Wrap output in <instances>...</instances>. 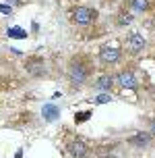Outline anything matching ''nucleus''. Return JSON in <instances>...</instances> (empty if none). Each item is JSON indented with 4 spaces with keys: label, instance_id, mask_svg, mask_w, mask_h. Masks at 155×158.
<instances>
[{
    "label": "nucleus",
    "instance_id": "nucleus-1",
    "mask_svg": "<svg viewBox=\"0 0 155 158\" xmlns=\"http://www.w3.org/2000/svg\"><path fill=\"white\" fill-rule=\"evenodd\" d=\"M68 79L75 87H81L87 83V79L91 75V64L87 63L85 56H72L68 63Z\"/></svg>",
    "mask_w": 155,
    "mask_h": 158
},
{
    "label": "nucleus",
    "instance_id": "nucleus-2",
    "mask_svg": "<svg viewBox=\"0 0 155 158\" xmlns=\"http://www.w3.org/2000/svg\"><path fill=\"white\" fill-rule=\"evenodd\" d=\"M97 17H99L97 8L85 6V4H77V6H72L68 10V19L75 25H91L97 21Z\"/></svg>",
    "mask_w": 155,
    "mask_h": 158
},
{
    "label": "nucleus",
    "instance_id": "nucleus-3",
    "mask_svg": "<svg viewBox=\"0 0 155 158\" xmlns=\"http://www.w3.org/2000/svg\"><path fill=\"white\" fill-rule=\"evenodd\" d=\"M122 56H124V52L116 42H106L99 48V63L101 64H118L122 60Z\"/></svg>",
    "mask_w": 155,
    "mask_h": 158
},
{
    "label": "nucleus",
    "instance_id": "nucleus-4",
    "mask_svg": "<svg viewBox=\"0 0 155 158\" xmlns=\"http://www.w3.org/2000/svg\"><path fill=\"white\" fill-rule=\"evenodd\" d=\"M124 46H126V52L132 56L141 54L143 50H145V46H147V40H145V35L139 31H130L128 35H126V42H124Z\"/></svg>",
    "mask_w": 155,
    "mask_h": 158
},
{
    "label": "nucleus",
    "instance_id": "nucleus-5",
    "mask_svg": "<svg viewBox=\"0 0 155 158\" xmlns=\"http://www.w3.org/2000/svg\"><path fill=\"white\" fill-rule=\"evenodd\" d=\"M66 152H68L72 158H89V143L83 139V137H72L66 142Z\"/></svg>",
    "mask_w": 155,
    "mask_h": 158
},
{
    "label": "nucleus",
    "instance_id": "nucleus-6",
    "mask_svg": "<svg viewBox=\"0 0 155 158\" xmlns=\"http://www.w3.org/2000/svg\"><path fill=\"white\" fill-rule=\"evenodd\" d=\"M114 81H116V83L122 87V89H137V87H139L137 75L132 73V69H122V71H120L116 77H114Z\"/></svg>",
    "mask_w": 155,
    "mask_h": 158
},
{
    "label": "nucleus",
    "instance_id": "nucleus-7",
    "mask_svg": "<svg viewBox=\"0 0 155 158\" xmlns=\"http://www.w3.org/2000/svg\"><path fill=\"white\" fill-rule=\"evenodd\" d=\"M23 67H25V71L29 73L31 77H35V79L44 77V75L48 73L46 60H44V58H27V63H25Z\"/></svg>",
    "mask_w": 155,
    "mask_h": 158
},
{
    "label": "nucleus",
    "instance_id": "nucleus-8",
    "mask_svg": "<svg viewBox=\"0 0 155 158\" xmlns=\"http://www.w3.org/2000/svg\"><path fill=\"white\" fill-rule=\"evenodd\" d=\"M151 137H153V135L149 133V131H139V133H134V135L128 137V146L139 148V150H145L149 143H151Z\"/></svg>",
    "mask_w": 155,
    "mask_h": 158
},
{
    "label": "nucleus",
    "instance_id": "nucleus-9",
    "mask_svg": "<svg viewBox=\"0 0 155 158\" xmlns=\"http://www.w3.org/2000/svg\"><path fill=\"white\" fill-rule=\"evenodd\" d=\"M114 75H101V77H97L95 81H93V87L97 89V92H112L114 89Z\"/></svg>",
    "mask_w": 155,
    "mask_h": 158
},
{
    "label": "nucleus",
    "instance_id": "nucleus-10",
    "mask_svg": "<svg viewBox=\"0 0 155 158\" xmlns=\"http://www.w3.org/2000/svg\"><path fill=\"white\" fill-rule=\"evenodd\" d=\"M128 6H130L132 15H145V13H149L153 8V2L151 0H130Z\"/></svg>",
    "mask_w": 155,
    "mask_h": 158
},
{
    "label": "nucleus",
    "instance_id": "nucleus-11",
    "mask_svg": "<svg viewBox=\"0 0 155 158\" xmlns=\"http://www.w3.org/2000/svg\"><path fill=\"white\" fill-rule=\"evenodd\" d=\"M41 114H44V121L52 123V121H56V118L60 117V108L54 106V104H46V106H44V110H41Z\"/></svg>",
    "mask_w": 155,
    "mask_h": 158
},
{
    "label": "nucleus",
    "instance_id": "nucleus-12",
    "mask_svg": "<svg viewBox=\"0 0 155 158\" xmlns=\"http://www.w3.org/2000/svg\"><path fill=\"white\" fill-rule=\"evenodd\" d=\"M134 21V15L132 13H126V10H120L116 15V25L118 27H126V25H130Z\"/></svg>",
    "mask_w": 155,
    "mask_h": 158
},
{
    "label": "nucleus",
    "instance_id": "nucleus-13",
    "mask_svg": "<svg viewBox=\"0 0 155 158\" xmlns=\"http://www.w3.org/2000/svg\"><path fill=\"white\" fill-rule=\"evenodd\" d=\"M6 35H8V38H15V40H25V38H27V31L15 25V27H8V29H6Z\"/></svg>",
    "mask_w": 155,
    "mask_h": 158
},
{
    "label": "nucleus",
    "instance_id": "nucleus-14",
    "mask_svg": "<svg viewBox=\"0 0 155 158\" xmlns=\"http://www.w3.org/2000/svg\"><path fill=\"white\" fill-rule=\"evenodd\" d=\"M91 112L93 110H81L79 114H75V123H77V125H79V123H85L87 118L91 117Z\"/></svg>",
    "mask_w": 155,
    "mask_h": 158
},
{
    "label": "nucleus",
    "instance_id": "nucleus-15",
    "mask_svg": "<svg viewBox=\"0 0 155 158\" xmlns=\"http://www.w3.org/2000/svg\"><path fill=\"white\" fill-rule=\"evenodd\" d=\"M110 100H112V96H110L108 92H101V94L95 98V104H108Z\"/></svg>",
    "mask_w": 155,
    "mask_h": 158
},
{
    "label": "nucleus",
    "instance_id": "nucleus-16",
    "mask_svg": "<svg viewBox=\"0 0 155 158\" xmlns=\"http://www.w3.org/2000/svg\"><path fill=\"white\" fill-rule=\"evenodd\" d=\"M0 13H2V15H13V6H10V4H4V2H0Z\"/></svg>",
    "mask_w": 155,
    "mask_h": 158
},
{
    "label": "nucleus",
    "instance_id": "nucleus-17",
    "mask_svg": "<svg viewBox=\"0 0 155 158\" xmlns=\"http://www.w3.org/2000/svg\"><path fill=\"white\" fill-rule=\"evenodd\" d=\"M4 4H10V6H21V4H25V0H2Z\"/></svg>",
    "mask_w": 155,
    "mask_h": 158
},
{
    "label": "nucleus",
    "instance_id": "nucleus-18",
    "mask_svg": "<svg viewBox=\"0 0 155 158\" xmlns=\"http://www.w3.org/2000/svg\"><path fill=\"white\" fill-rule=\"evenodd\" d=\"M149 129H151L149 133H151V135H155V118H151V121H149Z\"/></svg>",
    "mask_w": 155,
    "mask_h": 158
},
{
    "label": "nucleus",
    "instance_id": "nucleus-19",
    "mask_svg": "<svg viewBox=\"0 0 155 158\" xmlns=\"http://www.w3.org/2000/svg\"><path fill=\"white\" fill-rule=\"evenodd\" d=\"M15 158H23V150H17V154H15Z\"/></svg>",
    "mask_w": 155,
    "mask_h": 158
}]
</instances>
